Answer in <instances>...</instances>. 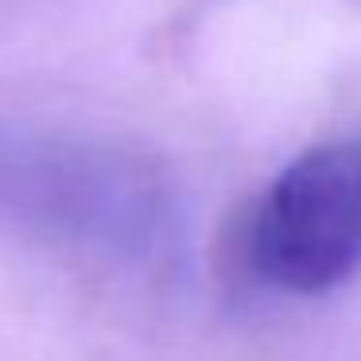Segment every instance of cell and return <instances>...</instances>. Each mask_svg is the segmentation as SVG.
I'll return each instance as SVG.
<instances>
[{"mask_svg": "<svg viewBox=\"0 0 361 361\" xmlns=\"http://www.w3.org/2000/svg\"><path fill=\"white\" fill-rule=\"evenodd\" d=\"M0 233L128 272H175L190 249V206L152 152L0 121Z\"/></svg>", "mask_w": 361, "mask_h": 361, "instance_id": "cell-1", "label": "cell"}, {"mask_svg": "<svg viewBox=\"0 0 361 361\" xmlns=\"http://www.w3.org/2000/svg\"><path fill=\"white\" fill-rule=\"evenodd\" d=\"M245 252L283 295H326L361 276V136L291 159L260 195Z\"/></svg>", "mask_w": 361, "mask_h": 361, "instance_id": "cell-2", "label": "cell"}]
</instances>
